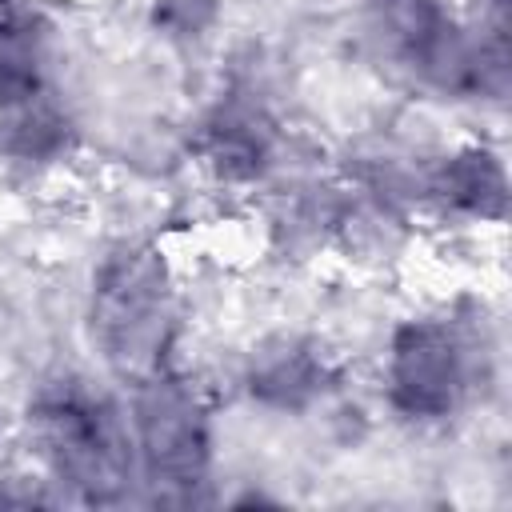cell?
<instances>
[{"label": "cell", "instance_id": "1", "mask_svg": "<svg viewBox=\"0 0 512 512\" xmlns=\"http://www.w3.org/2000/svg\"><path fill=\"white\" fill-rule=\"evenodd\" d=\"M32 424L48 464L88 500H116L124 492L132 448L104 396L76 380L56 384L36 400Z\"/></svg>", "mask_w": 512, "mask_h": 512}, {"label": "cell", "instance_id": "2", "mask_svg": "<svg viewBox=\"0 0 512 512\" xmlns=\"http://www.w3.org/2000/svg\"><path fill=\"white\" fill-rule=\"evenodd\" d=\"M96 332L120 368H156L168 340V296L156 260L124 252L104 268L96 288Z\"/></svg>", "mask_w": 512, "mask_h": 512}, {"label": "cell", "instance_id": "3", "mask_svg": "<svg viewBox=\"0 0 512 512\" xmlns=\"http://www.w3.org/2000/svg\"><path fill=\"white\" fill-rule=\"evenodd\" d=\"M136 436L144 468L156 484L172 492H192L208 464V432L204 412L188 388L176 380H144L136 400Z\"/></svg>", "mask_w": 512, "mask_h": 512}, {"label": "cell", "instance_id": "4", "mask_svg": "<svg viewBox=\"0 0 512 512\" xmlns=\"http://www.w3.org/2000/svg\"><path fill=\"white\" fill-rule=\"evenodd\" d=\"M392 400L408 416H448L464 388L460 344L432 320H412L392 336Z\"/></svg>", "mask_w": 512, "mask_h": 512}, {"label": "cell", "instance_id": "5", "mask_svg": "<svg viewBox=\"0 0 512 512\" xmlns=\"http://www.w3.org/2000/svg\"><path fill=\"white\" fill-rule=\"evenodd\" d=\"M48 32L24 0H0V112L44 92Z\"/></svg>", "mask_w": 512, "mask_h": 512}, {"label": "cell", "instance_id": "6", "mask_svg": "<svg viewBox=\"0 0 512 512\" xmlns=\"http://www.w3.org/2000/svg\"><path fill=\"white\" fill-rule=\"evenodd\" d=\"M436 188L460 212H472V216H504V200H508L504 168L484 148H468V152L452 156L440 168Z\"/></svg>", "mask_w": 512, "mask_h": 512}, {"label": "cell", "instance_id": "7", "mask_svg": "<svg viewBox=\"0 0 512 512\" xmlns=\"http://www.w3.org/2000/svg\"><path fill=\"white\" fill-rule=\"evenodd\" d=\"M64 136H68L64 112L48 100V92H40V96L0 112V140H4V148L12 156L48 160L52 152L64 148Z\"/></svg>", "mask_w": 512, "mask_h": 512}, {"label": "cell", "instance_id": "8", "mask_svg": "<svg viewBox=\"0 0 512 512\" xmlns=\"http://www.w3.org/2000/svg\"><path fill=\"white\" fill-rule=\"evenodd\" d=\"M316 384H320V368H316L312 352H304L296 344H280V348L264 352L252 368V392L280 408L304 404L316 392Z\"/></svg>", "mask_w": 512, "mask_h": 512}, {"label": "cell", "instance_id": "9", "mask_svg": "<svg viewBox=\"0 0 512 512\" xmlns=\"http://www.w3.org/2000/svg\"><path fill=\"white\" fill-rule=\"evenodd\" d=\"M268 140L248 116H224L208 128V160L228 180H248L264 168Z\"/></svg>", "mask_w": 512, "mask_h": 512}, {"label": "cell", "instance_id": "10", "mask_svg": "<svg viewBox=\"0 0 512 512\" xmlns=\"http://www.w3.org/2000/svg\"><path fill=\"white\" fill-rule=\"evenodd\" d=\"M156 20L172 32H196L212 20V0H164V8H156Z\"/></svg>", "mask_w": 512, "mask_h": 512}]
</instances>
